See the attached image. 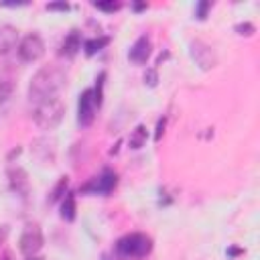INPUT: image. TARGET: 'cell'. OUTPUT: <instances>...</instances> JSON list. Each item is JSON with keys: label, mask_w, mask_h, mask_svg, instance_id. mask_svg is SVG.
Masks as SVG:
<instances>
[{"label": "cell", "mask_w": 260, "mask_h": 260, "mask_svg": "<svg viewBox=\"0 0 260 260\" xmlns=\"http://www.w3.org/2000/svg\"><path fill=\"white\" fill-rule=\"evenodd\" d=\"M65 83H67V71L61 65H43L30 77L28 100L35 104H41L45 100L57 98L59 91L65 87Z\"/></svg>", "instance_id": "1"}, {"label": "cell", "mask_w": 260, "mask_h": 260, "mask_svg": "<svg viewBox=\"0 0 260 260\" xmlns=\"http://www.w3.org/2000/svg\"><path fill=\"white\" fill-rule=\"evenodd\" d=\"M150 252H152V240H150V236L140 234V232L128 234V236L120 238L116 244V254L124 260H140V258L148 256Z\"/></svg>", "instance_id": "2"}, {"label": "cell", "mask_w": 260, "mask_h": 260, "mask_svg": "<svg viewBox=\"0 0 260 260\" xmlns=\"http://www.w3.org/2000/svg\"><path fill=\"white\" fill-rule=\"evenodd\" d=\"M65 116V104L61 98H51L45 100L41 104H37L35 112H32V120L41 130H53L61 124Z\"/></svg>", "instance_id": "3"}, {"label": "cell", "mask_w": 260, "mask_h": 260, "mask_svg": "<svg viewBox=\"0 0 260 260\" xmlns=\"http://www.w3.org/2000/svg\"><path fill=\"white\" fill-rule=\"evenodd\" d=\"M16 51H18L20 61L35 63V61H39L45 55V43H43V39L37 32H30V35H26V37L20 39Z\"/></svg>", "instance_id": "4"}, {"label": "cell", "mask_w": 260, "mask_h": 260, "mask_svg": "<svg viewBox=\"0 0 260 260\" xmlns=\"http://www.w3.org/2000/svg\"><path fill=\"white\" fill-rule=\"evenodd\" d=\"M189 55H191V59L195 61V65H197L201 71H209V69H213V67L217 65L215 51H213L207 43H203V41H199V39H195V41L189 43Z\"/></svg>", "instance_id": "5"}, {"label": "cell", "mask_w": 260, "mask_h": 260, "mask_svg": "<svg viewBox=\"0 0 260 260\" xmlns=\"http://www.w3.org/2000/svg\"><path fill=\"white\" fill-rule=\"evenodd\" d=\"M45 244V238H43V230L37 225V223H28L22 234H20V240H18V248L24 256H35Z\"/></svg>", "instance_id": "6"}, {"label": "cell", "mask_w": 260, "mask_h": 260, "mask_svg": "<svg viewBox=\"0 0 260 260\" xmlns=\"http://www.w3.org/2000/svg\"><path fill=\"white\" fill-rule=\"evenodd\" d=\"M100 100L95 98L93 89H85L79 95V104H77V122L81 126H89L95 120V112L100 108Z\"/></svg>", "instance_id": "7"}, {"label": "cell", "mask_w": 260, "mask_h": 260, "mask_svg": "<svg viewBox=\"0 0 260 260\" xmlns=\"http://www.w3.org/2000/svg\"><path fill=\"white\" fill-rule=\"evenodd\" d=\"M30 152L32 156L41 162V165H53L55 158H57V148H55V140L53 138H37L30 146Z\"/></svg>", "instance_id": "8"}, {"label": "cell", "mask_w": 260, "mask_h": 260, "mask_svg": "<svg viewBox=\"0 0 260 260\" xmlns=\"http://www.w3.org/2000/svg\"><path fill=\"white\" fill-rule=\"evenodd\" d=\"M118 183V175L110 169H104V173L100 177H95L91 183H87L81 191H91V193H98V195H108L110 191H114Z\"/></svg>", "instance_id": "9"}, {"label": "cell", "mask_w": 260, "mask_h": 260, "mask_svg": "<svg viewBox=\"0 0 260 260\" xmlns=\"http://www.w3.org/2000/svg\"><path fill=\"white\" fill-rule=\"evenodd\" d=\"M150 53H152V43H150V39H148L146 35H140V37L132 43V47H130V51H128V59H130L132 63H136V65H144V63L148 61Z\"/></svg>", "instance_id": "10"}, {"label": "cell", "mask_w": 260, "mask_h": 260, "mask_svg": "<svg viewBox=\"0 0 260 260\" xmlns=\"http://www.w3.org/2000/svg\"><path fill=\"white\" fill-rule=\"evenodd\" d=\"M8 181H10V189L16 195L26 197L30 191V183H28V175L22 167H10L8 169Z\"/></svg>", "instance_id": "11"}, {"label": "cell", "mask_w": 260, "mask_h": 260, "mask_svg": "<svg viewBox=\"0 0 260 260\" xmlns=\"http://www.w3.org/2000/svg\"><path fill=\"white\" fill-rule=\"evenodd\" d=\"M18 47V30L12 24H0V55H8Z\"/></svg>", "instance_id": "12"}, {"label": "cell", "mask_w": 260, "mask_h": 260, "mask_svg": "<svg viewBox=\"0 0 260 260\" xmlns=\"http://www.w3.org/2000/svg\"><path fill=\"white\" fill-rule=\"evenodd\" d=\"M81 49V37H79V32L77 30H71L67 37H65V41L61 43V49H59V55L61 57H75L77 55V51Z\"/></svg>", "instance_id": "13"}, {"label": "cell", "mask_w": 260, "mask_h": 260, "mask_svg": "<svg viewBox=\"0 0 260 260\" xmlns=\"http://www.w3.org/2000/svg\"><path fill=\"white\" fill-rule=\"evenodd\" d=\"M146 140H148V128H146L144 124H138V126L130 132L128 144H130V148L138 150V148H142V146L146 144Z\"/></svg>", "instance_id": "14"}, {"label": "cell", "mask_w": 260, "mask_h": 260, "mask_svg": "<svg viewBox=\"0 0 260 260\" xmlns=\"http://www.w3.org/2000/svg\"><path fill=\"white\" fill-rule=\"evenodd\" d=\"M110 43V37H98V39H89V41H85L83 43V51H85V55H95L98 51H102L106 45Z\"/></svg>", "instance_id": "15"}, {"label": "cell", "mask_w": 260, "mask_h": 260, "mask_svg": "<svg viewBox=\"0 0 260 260\" xmlns=\"http://www.w3.org/2000/svg\"><path fill=\"white\" fill-rule=\"evenodd\" d=\"M61 217L67 219V221H73V219H75V197L69 195V193L63 197V203H61Z\"/></svg>", "instance_id": "16"}, {"label": "cell", "mask_w": 260, "mask_h": 260, "mask_svg": "<svg viewBox=\"0 0 260 260\" xmlns=\"http://www.w3.org/2000/svg\"><path fill=\"white\" fill-rule=\"evenodd\" d=\"M12 89H14L12 79H10L8 75H0V104H4V102L10 98Z\"/></svg>", "instance_id": "17"}, {"label": "cell", "mask_w": 260, "mask_h": 260, "mask_svg": "<svg viewBox=\"0 0 260 260\" xmlns=\"http://www.w3.org/2000/svg\"><path fill=\"white\" fill-rule=\"evenodd\" d=\"M67 183H69V181H67V177H61V179H59V183H57V185H55V189L51 191V197H49V201H51V203H53V201H57V199H61V197L65 195V191H67Z\"/></svg>", "instance_id": "18"}, {"label": "cell", "mask_w": 260, "mask_h": 260, "mask_svg": "<svg viewBox=\"0 0 260 260\" xmlns=\"http://www.w3.org/2000/svg\"><path fill=\"white\" fill-rule=\"evenodd\" d=\"M93 6H95L98 10H104V12H114V10L120 8L118 2H93Z\"/></svg>", "instance_id": "19"}, {"label": "cell", "mask_w": 260, "mask_h": 260, "mask_svg": "<svg viewBox=\"0 0 260 260\" xmlns=\"http://www.w3.org/2000/svg\"><path fill=\"white\" fill-rule=\"evenodd\" d=\"M144 83L150 85V87H154V85L158 83V73H156V69H146V73H144Z\"/></svg>", "instance_id": "20"}, {"label": "cell", "mask_w": 260, "mask_h": 260, "mask_svg": "<svg viewBox=\"0 0 260 260\" xmlns=\"http://www.w3.org/2000/svg\"><path fill=\"white\" fill-rule=\"evenodd\" d=\"M209 8H211V2H199V4H197V8H195V16H197L199 20H203Z\"/></svg>", "instance_id": "21"}, {"label": "cell", "mask_w": 260, "mask_h": 260, "mask_svg": "<svg viewBox=\"0 0 260 260\" xmlns=\"http://www.w3.org/2000/svg\"><path fill=\"white\" fill-rule=\"evenodd\" d=\"M236 32H238V35H242V37H244V35H246V37H250V35L254 32V24H250V22L238 24V26H236Z\"/></svg>", "instance_id": "22"}, {"label": "cell", "mask_w": 260, "mask_h": 260, "mask_svg": "<svg viewBox=\"0 0 260 260\" xmlns=\"http://www.w3.org/2000/svg\"><path fill=\"white\" fill-rule=\"evenodd\" d=\"M47 10H69V4L67 2H53V4H47Z\"/></svg>", "instance_id": "23"}, {"label": "cell", "mask_w": 260, "mask_h": 260, "mask_svg": "<svg viewBox=\"0 0 260 260\" xmlns=\"http://www.w3.org/2000/svg\"><path fill=\"white\" fill-rule=\"evenodd\" d=\"M162 132H165V120H158V126H156V134H154V140H156V142L160 140Z\"/></svg>", "instance_id": "24"}, {"label": "cell", "mask_w": 260, "mask_h": 260, "mask_svg": "<svg viewBox=\"0 0 260 260\" xmlns=\"http://www.w3.org/2000/svg\"><path fill=\"white\" fill-rule=\"evenodd\" d=\"M6 234H8V228H6V225H4V228H0V242L6 238Z\"/></svg>", "instance_id": "25"}]
</instances>
